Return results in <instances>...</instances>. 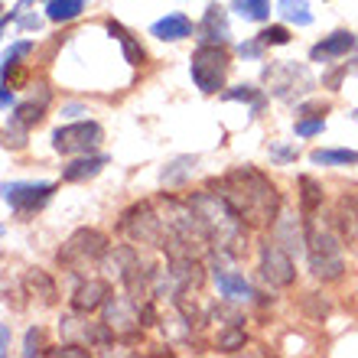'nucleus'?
Instances as JSON below:
<instances>
[{
  "instance_id": "f257e3e1",
  "label": "nucleus",
  "mask_w": 358,
  "mask_h": 358,
  "mask_svg": "<svg viewBox=\"0 0 358 358\" xmlns=\"http://www.w3.org/2000/svg\"><path fill=\"white\" fill-rule=\"evenodd\" d=\"M208 186L222 189V196L235 206V212L245 218L251 228H267L280 215V192H277V186H273L261 170H255V166H235V170L225 173L222 186H218V182H208Z\"/></svg>"
},
{
  "instance_id": "f03ea898",
  "label": "nucleus",
  "mask_w": 358,
  "mask_h": 358,
  "mask_svg": "<svg viewBox=\"0 0 358 358\" xmlns=\"http://www.w3.org/2000/svg\"><path fill=\"white\" fill-rule=\"evenodd\" d=\"M189 206L196 208V215H199V222H202V228H206L215 255H222V257L245 255L248 222L238 215L235 206H231L222 192H215L212 186H208L206 192H192V196H189Z\"/></svg>"
},
{
  "instance_id": "7ed1b4c3",
  "label": "nucleus",
  "mask_w": 358,
  "mask_h": 358,
  "mask_svg": "<svg viewBox=\"0 0 358 358\" xmlns=\"http://www.w3.org/2000/svg\"><path fill=\"white\" fill-rule=\"evenodd\" d=\"M306 222V257H310V271L316 280L332 283L339 280L345 271V255H342V228L336 218H326L320 212L303 215Z\"/></svg>"
},
{
  "instance_id": "20e7f679",
  "label": "nucleus",
  "mask_w": 358,
  "mask_h": 358,
  "mask_svg": "<svg viewBox=\"0 0 358 358\" xmlns=\"http://www.w3.org/2000/svg\"><path fill=\"white\" fill-rule=\"evenodd\" d=\"M108 248H111L108 245V235H101L98 228H78L76 235L59 248L56 261H59V267L69 273H85L88 267H94L108 255Z\"/></svg>"
},
{
  "instance_id": "39448f33",
  "label": "nucleus",
  "mask_w": 358,
  "mask_h": 358,
  "mask_svg": "<svg viewBox=\"0 0 358 358\" xmlns=\"http://www.w3.org/2000/svg\"><path fill=\"white\" fill-rule=\"evenodd\" d=\"M192 82L202 94H215L218 88H225L228 76V52L215 43H202L192 56Z\"/></svg>"
},
{
  "instance_id": "423d86ee",
  "label": "nucleus",
  "mask_w": 358,
  "mask_h": 358,
  "mask_svg": "<svg viewBox=\"0 0 358 358\" xmlns=\"http://www.w3.org/2000/svg\"><path fill=\"white\" fill-rule=\"evenodd\" d=\"M121 231L134 245H163V215L150 202H137L121 215Z\"/></svg>"
},
{
  "instance_id": "0eeeda50",
  "label": "nucleus",
  "mask_w": 358,
  "mask_h": 358,
  "mask_svg": "<svg viewBox=\"0 0 358 358\" xmlns=\"http://www.w3.org/2000/svg\"><path fill=\"white\" fill-rule=\"evenodd\" d=\"M104 322L114 329V336L124 342L141 339L143 332V316H141V300L137 296H108L104 300Z\"/></svg>"
},
{
  "instance_id": "6e6552de",
  "label": "nucleus",
  "mask_w": 358,
  "mask_h": 358,
  "mask_svg": "<svg viewBox=\"0 0 358 358\" xmlns=\"http://www.w3.org/2000/svg\"><path fill=\"white\" fill-rule=\"evenodd\" d=\"M104 131L101 124L94 121H78V124H66V127H59L56 134H52V150L62 153V157H85V153H92L98 143H101Z\"/></svg>"
},
{
  "instance_id": "1a4fd4ad",
  "label": "nucleus",
  "mask_w": 358,
  "mask_h": 358,
  "mask_svg": "<svg viewBox=\"0 0 358 358\" xmlns=\"http://www.w3.org/2000/svg\"><path fill=\"white\" fill-rule=\"evenodd\" d=\"M264 78L271 92L283 101H293L296 94H306L313 88V76L306 66H296V62H273L264 69Z\"/></svg>"
},
{
  "instance_id": "9d476101",
  "label": "nucleus",
  "mask_w": 358,
  "mask_h": 358,
  "mask_svg": "<svg viewBox=\"0 0 358 358\" xmlns=\"http://www.w3.org/2000/svg\"><path fill=\"white\" fill-rule=\"evenodd\" d=\"M56 192V182H3V202L17 215H29L43 208Z\"/></svg>"
},
{
  "instance_id": "9b49d317",
  "label": "nucleus",
  "mask_w": 358,
  "mask_h": 358,
  "mask_svg": "<svg viewBox=\"0 0 358 358\" xmlns=\"http://www.w3.org/2000/svg\"><path fill=\"white\" fill-rule=\"evenodd\" d=\"M261 277L271 287H290L296 280V267H293L290 251L273 238V241H264L261 245Z\"/></svg>"
},
{
  "instance_id": "f8f14e48",
  "label": "nucleus",
  "mask_w": 358,
  "mask_h": 358,
  "mask_svg": "<svg viewBox=\"0 0 358 358\" xmlns=\"http://www.w3.org/2000/svg\"><path fill=\"white\" fill-rule=\"evenodd\" d=\"M355 46H358L355 33H349V29H336L332 36H326L322 43H316V46L310 49V59H313V62H329V59L349 56Z\"/></svg>"
},
{
  "instance_id": "ddd939ff",
  "label": "nucleus",
  "mask_w": 358,
  "mask_h": 358,
  "mask_svg": "<svg viewBox=\"0 0 358 358\" xmlns=\"http://www.w3.org/2000/svg\"><path fill=\"white\" fill-rule=\"evenodd\" d=\"M62 332H66V336H82L85 345H111V342L117 339L108 322H82V326H78L76 320H62Z\"/></svg>"
},
{
  "instance_id": "4468645a",
  "label": "nucleus",
  "mask_w": 358,
  "mask_h": 358,
  "mask_svg": "<svg viewBox=\"0 0 358 358\" xmlns=\"http://www.w3.org/2000/svg\"><path fill=\"white\" fill-rule=\"evenodd\" d=\"M108 296H111V293H108V283L104 280H82L76 287V293H72V310L92 313V310H98V306H104Z\"/></svg>"
},
{
  "instance_id": "2eb2a0df",
  "label": "nucleus",
  "mask_w": 358,
  "mask_h": 358,
  "mask_svg": "<svg viewBox=\"0 0 358 358\" xmlns=\"http://www.w3.org/2000/svg\"><path fill=\"white\" fill-rule=\"evenodd\" d=\"M215 283H218V293H222L228 303H245V300H251V296H255L251 283H248L241 273L225 271V267H218V271H215Z\"/></svg>"
},
{
  "instance_id": "dca6fc26",
  "label": "nucleus",
  "mask_w": 358,
  "mask_h": 358,
  "mask_svg": "<svg viewBox=\"0 0 358 358\" xmlns=\"http://www.w3.org/2000/svg\"><path fill=\"white\" fill-rule=\"evenodd\" d=\"M199 39H202V43H215V46H222L228 39V17L218 3H212V7L206 10V17L199 23Z\"/></svg>"
},
{
  "instance_id": "f3484780",
  "label": "nucleus",
  "mask_w": 358,
  "mask_h": 358,
  "mask_svg": "<svg viewBox=\"0 0 358 358\" xmlns=\"http://www.w3.org/2000/svg\"><path fill=\"white\" fill-rule=\"evenodd\" d=\"M273 238L280 241L287 251H306V228L296 225V215H280L273 222Z\"/></svg>"
},
{
  "instance_id": "a211bd4d",
  "label": "nucleus",
  "mask_w": 358,
  "mask_h": 358,
  "mask_svg": "<svg viewBox=\"0 0 358 358\" xmlns=\"http://www.w3.org/2000/svg\"><path fill=\"white\" fill-rule=\"evenodd\" d=\"M336 222L342 228V238L352 248H358V199L355 196H342L336 206Z\"/></svg>"
},
{
  "instance_id": "6ab92c4d",
  "label": "nucleus",
  "mask_w": 358,
  "mask_h": 358,
  "mask_svg": "<svg viewBox=\"0 0 358 358\" xmlns=\"http://www.w3.org/2000/svg\"><path fill=\"white\" fill-rule=\"evenodd\" d=\"M108 166V157L104 153H92V157H82V160H76V163H69L66 170H62V179L66 182H85V179H94L98 173Z\"/></svg>"
},
{
  "instance_id": "aec40b11",
  "label": "nucleus",
  "mask_w": 358,
  "mask_h": 358,
  "mask_svg": "<svg viewBox=\"0 0 358 358\" xmlns=\"http://www.w3.org/2000/svg\"><path fill=\"white\" fill-rule=\"evenodd\" d=\"M46 104H49V88H46V85H36V92L29 94V101H23V104L17 108L13 121L27 124V127H33V124H39L43 117H46Z\"/></svg>"
},
{
  "instance_id": "412c9836",
  "label": "nucleus",
  "mask_w": 358,
  "mask_h": 358,
  "mask_svg": "<svg viewBox=\"0 0 358 358\" xmlns=\"http://www.w3.org/2000/svg\"><path fill=\"white\" fill-rule=\"evenodd\" d=\"M150 33L157 39H170V43H176V39L192 36V23H189L186 13H170V17L157 20V23L150 27Z\"/></svg>"
},
{
  "instance_id": "4be33fe9",
  "label": "nucleus",
  "mask_w": 358,
  "mask_h": 358,
  "mask_svg": "<svg viewBox=\"0 0 358 358\" xmlns=\"http://www.w3.org/2000/svg\"><path fill=\"white\" fill-rule=\"evenodd\" d=\"M23 287H27V293L33 296V300L39 296V303H43V306H52V303H56V296H59L56 280H52V277H49L46 271H39V267H36V271H29V273H27Z\"/></svg>"
},
{
  "instance_id": "5701e85b",
  "label": "nucleus",
  "mask_w": 358,
  "mask_h": 358,
  "mask_svg": "<svg viewBox=\"0 0 358 358\" xmlns=\"http://www.w3.org/2000/svg\"><path fill=\"white\" fill-rule=\"evenodd\" d=\"M108 33H111L117 43H121V49H124V59L131 62V66H141L143 62V46L134 39V33L131 29H124L117 20H108Z\"/></svg>"
},
{
  "instance_id": "b1692460",
  "label": "nucleus",
  "mask_w": 358,
  "mask_h": 358,
  "mask_svg": "<svg viewBox=\"0 0 358 358\" xmlns=\"http://www.w3.org/2000/svg\"><path fill=\"white\" fill-rule=\"evenodd\" d=\"M196 157H176V160L166 166V170L160 173V182L163 186H186V179L192 176V170H196Z\"/></svg>"
},
{
  "instance_id": "393cba45",
  "label": "nucleus",
  "mask_w": 358,
  "mask_h": 358,
  "mask_svg": "<svg viewBox=\"0 0 358 358\" xmlns=\"http://www.w3.org/2000/svg\"><path fill=\"white\" fill-rule=\"evenodd\" d=\"M222 98H225V101H248V104H251V117H257V114L264 111V104H267L264 92H261V88H255V85L228 88V92H222Z\"/></svg>"
},
{
  "instance_id": "a878e982",
  "label": "nucleus",
  "mask_w": 358,
  "mask_h": 358,
  "mask_svg": "<svg viewBox=\"0 0 358 358\" xmlns=\"http://www.w3.org/2000/svg\"><path fill=\"white\" fill-rule=\"evenodd\" d=\"M322 208V186L313 176H300V212L313 215Z\"/></svg>"
},
{
  "instance_id": "bb28decb",
  "label": "nucleus",
  "mask_w": 358,
  "mask_h": 358,
  "mask_svg": "<svg viewBox=\"0 0 358 358\" xmlns=\"http://www.w3.org/2000/svg\"><path fill=\"white\" fill-rule=\"evenodd\" d=\"M85 10V0H46V17L52 23H69Z\"/></svg>"
},
{
  "instance_id": "cd10ccee",
  "label": "nucleus",
  "mask_w": 358,
  "mask_h": 358,
  "mask_svg": "<svg viewBox=\"0 0 358 358\" xmlns=\"http://www.w3.org/2000/svg\"><path fill=\"white\" fill-rule=\"evenodd\" d=\"M277 10H280L283 20H290L296 27H310L313 23V13H310V3H306V0H280Z\"/></svg>"
},
{
  "instance_id": "c85d7f7f",
  "label": "nucleus",
  "mask_w": 358,
  "mask_h": 358,
  "mask_svg": "<svg viewBox=\"0 0 358 358\" xmlns=\"http://www.w3.org/2000/svg\"><path fill=\"white\" fill-rule=\"evenodd\" d=\"M231 10H235L238 17L261 23V20H267V13H271V0H231Z\"/></svg>"
},
{
  "instance_id": "c756f323",
  "label": "nucleus",
  "mask_w": 358,
  "mask_h": 358,
  "mask_svg": "<svg viewBox=\"0 0 358 358\" xmlns=\"http://www.w3.org/2000/svg\"><path fill=\"white\" fill-rule=\"evenodd\" d=\"M310 160L322 166H352L358 163V150H313Z\"/></svg>"
},
{
  "instance_id": "7c9ffc66",
  "label": "nucleus",
  "mask_w": 358,
  "mask_h": 358,
  "mask_svg": "<svg viewBox=\"0 0 358 358\" xmlns=\"http://www.w3.org/2000/svg\"><path fill=\"white\" fill-rule=\"evenodd\" d=\"M245 345V326H222L218 332V352H238Z\"/></svg>"
},
{
  "instance_id": "2f4dec72",
  "label": "nucleus",
  "mask_w": 358,
  "mask_h": 358,
  "mask_svg": "<svg viewBox=\"0 0 358 358\" xmlns=\"http://www.w3.org/2000/svg\"><path fill=\"white\" fill-rule=\"evenodd\" d=\"M27 52H33V43H29V39H23V43H13V46L3 52V78L10 76V69H13V66H20L17 59H23Z\"/></svg>"
},
{
  "instance_id": "473e14b6",
  "label": "nucleus",
  "mask_w": 358,
  "mask_h": 358,
  "mask_svg": "<svg viewBox=\"0 0 358 358\" xmlns=\"http://www.w3.org/2000/svg\"><path fill=\"white\" fill-rule=\"evenodd\" d=\"M3 143L7 147H13V150H20V147H27V124H20L10 117L7 131H3Z\"/></svg>"
},
{
  "instance_id": "72a5a7b5",
  "label": "nucleus",
  "mask_w": 358,
  "mask_h": 358,
  "mask_svg": "<svg viewBox=\"0 0 358 358\" xmlns=\"http://www.w3.org/2000/svg\"><path fill=\"white\" fill-rule=\"evenodd\" d=\"M322 131H326V117H320V114L296 121V134H300V137H313V134H322Z\"/></svg>"
},
{
  "instance_id": "f704fd0d",
  "label": "nucleus",
  "mask_w": 358,
  "mask_h": 358,
  "mask_svg": "<svg viewBox=\"0 0 358 358\" xmlns=\"http://www.w3.org/2000/svg\"><path fill=\"white\" fill-rule=\"evenodd\" d=\"M261 43H264V46H287V43H290V33H287V27H267L264 33H261Z\"/></svg>"
},
{
  "instance_id": "c9c22d12",
  "label": "nucleus",
  "mask_w": 358,
  "mask_h": 358,
  "mask_svg": "<svg viewBox=\"0 0 358 358\" xmlns=\"http://www.w3.org/2000/svg\"><path fill=\"white\" fill-rule=\"evenodd\" d=\"M43 329L39 326H33V329L27 332V345H23V355L27 358H33V355H43Z\"/></svg>"
},
{
  "instance_id": "e433bc0d",
  "label": "nucleus",
  "mask_w": 358,
  "mask_h": 358,
  "mask_svg": "<svg viewBox=\"0 0 358 358\" xmlns=\"http://www.w3.org/2000/svg\"><path fill=\"white\" fill-rule=\"evenodd\" d=\"M46 355H69V358H85L88 352L82 345H62V349H49Z\"/></svg>"
},
{
  "instance_id": "4c0bfd02",
  "label": "nucleus",
  "mask_w": 358,
  "mask_h": 358,
  "mask_svg": "<svg viewBox=\"0 0 358 358\" xmlns=\"http://www.w3.org/2000/svg\"><path fill=\"white\" fill-rule=\"evenodd\" d=\"M261 49H264V43L257 39V43H241V46H238V52H241V56H248V59H257V56H261Z\"/></svg>"
},
{
  "instance_id": "58836bf2",
  "label": "nucleus",
  "mask_w": 358,
  "mask_h": 358,
  "mask_svg": "<svg viewBox=\"0 0 358 358\" xmlns=\"http://www.w3.org/2000/svg\"><path fill=\"white\" fill-rule=\"evenodd\" d=\"M326 111H329L326 104L313 101V104H303V108H300V111H296V114H303V117H306V114H320V117H322V114H326Z\"/></svg>"
},
{
  "instance_id": "ea45409f",
  "label": "nucleus",
  "mask_w": 358,
  "mask_h": 358,
  "mask_svg": "<svg viewBox=\"0 0 358 358\" xmlns=\"http://www.w3.org/2000/svg\"><path fill=\"white\" fill-rule=\"evenodd\" d=\"M271 153L277 157V160H293V157H296V150H293V147H271Z\"/></svg>"
},
{
  "instance_id": "a19ab883",
  "label": "nucleus",
  "mask_w": 358,
  "mask_h": 358,
  "mask_svg": "<svg viewBox=\"0 0 358 358\" xmlns=\"http://www.w3.org/2000/svg\"><path fill=\"white\" fill-rule=\"evenodd\" d=\"M0 101H3V108H10V104H13V94H10V85H3V94H0Z\"/></svg>"
},
{
  "instance_id": "79ce46f5",
  "label": "nucleus",
  "mask_w": 358,
  "mask_h": 358,
  "mask_svg": "<svg viewBox=\"0 0 358 358\" xmlns=\"http://www.w3.org/2000/svg\"><path fill=\"white\" fill-rule=\"evenodd\" d=\"M0 342H3V352H7L10 349V329H7V326L0 329Z\"/></svg>"
},
{
  "instance_id": "37998d69",
  "label": "nucleus",
  "mask_w": 358,
  "mask_h": 358,
  "mask_svg": "<svg viewBox=\"0 0 358 358\" xmlns=\"http://www.w3.org/2000/svg\"><path fill=\"white\" fill-rule=\"evenodd\" d=\"M352 117H355V121H358V111H352Z\"/></svg>"
}]
</instances>
